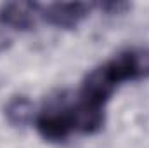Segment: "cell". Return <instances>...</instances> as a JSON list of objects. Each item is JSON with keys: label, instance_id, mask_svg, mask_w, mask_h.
I'll list each match as a JSON object with an SVG mask.
<instances>
[{"label": "cell", "instance_id": "1", "mask_svg": "<svg viewBox=\"0 0 149 148\" xmlns=\"http://www.w3.org/2000/svg\"><path fill=\"white\" fill-rule=\"evenodd\" d=\"M149 77V49L132 47L113 56L94 68L81 82L78 98L104 108L113 92L125 82H135Z\"/></svg>", "mask_w": 149, "mask_h": 148}, {"label": "cell", "instance_id": "2", "mask_svg": "<svg viewBox=\"0 0 149 148\" xmlns=\"http://www.w3.org/2000/svg\"><path fill=\"white\" fill-rule=\"evenodd\" d=\"M35 127L47 141H63L74 132L68 105H56L42 110L35 117Z\"/></svg>", "mask_w": 149, "mask_h": 148}, {"label": "cell", "instance_id": "3", "mask_svg": "<svg viewBox=\"0 0 149 148\" xmlns=\"http://www.w3.org/2000/svg\"><path fill=\"white\" fill-rule=\"evenodd\" d=\"M92 11L90 4L85 2H56L42 7V18L57 28L78 26Z\"/></svg>", "mask_w": 149, "mask_h": 148}, {"label": "cell", "instance_id": "4", "mask_svg": "<svg viewBox=\"0 0 149 148\" xmlns=\"http://www.w3.org/2000/svg\"><path fill=\"white\" fill-rule=\"evenodd\" d=\"M42 18V5L35 2H7L0 7V23L9 30H31Z\"/></svg>", "mask_w": 149, "mask_h": 148}, {"label": "cell", "instance_id": "5", "mask_svg": "<svg viewBox=\"0 0 149 148\" xmlns=\"http://www.w3.org/2000/svg\"><path fill=\"white\" fill-rule=\"evenodd\" d=\"M5 118L10 125L23 127L28 125L35 120V105L30 98L26 96H14L7 105H5Z\"/></svg>", "mask_w": 149, "mask_h": 148}, {"label": "cell", "instance_id": "6", "mask_svg": "<svg viewBox=\"0 0 149 148\" xmlns=\"http://www.w3.org/2000/svg\"><path fill=\"white\" fill-rule=\"evenodd\" d=\"M99 7L102 9V11H106V12H109V14H120V12H123V11H127L130 5L128 4H121V2H108V4H99Z\"/></svg>", "mask_w": 149, "mask_h": 148}, {"label": "cell", "instance_id": "7", "mask_svg": "<svg viewBox=\"0 0 149 148\" xmlns=\"http://www.w3.org/2000/svg\"><path fill=\"white\" fill-rule=\"evenodd\" d=\"M10 42H12V38H10V33H9V28L0 23V51H3L5 47H9Z\"/></svg>", "mask_w": 149, "mask_h": 148}]
</instances>
